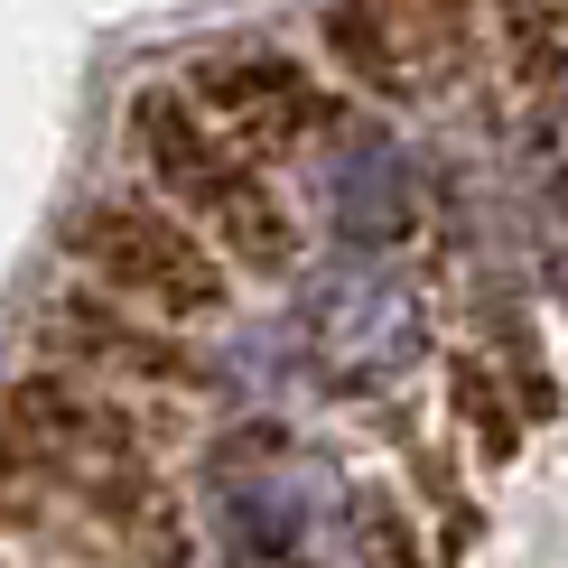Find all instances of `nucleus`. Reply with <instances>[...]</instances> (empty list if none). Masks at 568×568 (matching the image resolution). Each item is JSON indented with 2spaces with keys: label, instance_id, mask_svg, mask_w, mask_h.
<instances>
[{
  "label": "nucleus",
  "instance_id": "obj_1",
  "mask_svg": "<svg viewBox=\"0 0 568 568\" xmlns=\"http://www.w3.org/2000/svg\"><path fill=\"white\" fill-rule=\"evenodd\" d=\"M131 159L150 178V196L196 224L233 271H290L298 262V215L271 186V169L252 150H233L178 84L131 93Z\"/></svg>",
  "mask_w": 568,
  "mask_h": 568
},
{
  "label": "nucleus",
  "instance_id": "obj_2",
  "mask_svg": "<svg viewBox=\"0 0 568 568\" xmlns=\"http://www.w3.org/2000/svg\"><path fill=\"white\" fill-rule=\"evenodd\" d=\"M65 262L103 298H122L159 326H215L233 307V262L186 215H169L159 196H131V186H103V196L75 205Z\"/></svg>",
  "mask_w": 568,
  "mask_h": 568
},
{
  "label": "nucleus",
  "instance_id": "obj_3",
  "mask_svg": "<svg viewBox=\"0 0 568 568\" xmlns=\"http://www.w3.org/2000/svg\"><path fill=\"white\" fill-rule=\"evenodd\" d=\"M38 345H47L57 373H75V383H93V392H122V400H186V392H205V354L186 345L178 326L103 298L93 280H75V290H57L38 307Z\"/></svg>",
  "mask_w": 568,
  "mask_h": 568
},
{
  "label": "nucleus",
  "instance_id": "obj_4",
  "mask_svg": "<svg viewBox=\"0 0 568 568\" xmlns=\"http://www.w3.org/2000/svg\"><path fill=\"white\" fill-rule=\"evenodd\" d=\"M178 93L233 140V150L262 159V169L290 159V150H326V140L345 131V103L307 75L290 47H224V57H196L178 75Z\"/></svg>",
  "mask_w": 568,
  "mask_h": 568
},
{
  "label": "nucleus",
  "instance_id": "obj_5",
  "mask_svg": "<svg viewBox=\"0 0 568 568\" xmlns=\"http://www.w3.org/2000/svg\"><path fill=\"white\" fill-rule=\"evenodd\" d=\"M298 326H307V354H317V383H336V392H383V383H400V373L419 364V345H429L419 290L383 262V252L336 262L307 290Z\"/></svg>",
  "mask_w": 568,
  "mask_h": 568
},
{
  "label": "nucleus",
  "instance_id": "obj_6",
  "mask_svg": "<svg viewBox=\"0 0 568 568\" xmlns=\"http://www.w3.org/2000/svg\"><path fill=\"white\" fill-rule=\"evenodd\" d=\"M317 169H326L317 205H326V224H336V243H354V252L410 243V224H419V178H410V159L392 150V131L345 122V131L317 150Z\"/></svg>",
  "mask_w": 568,
  "mask_h": 568
},
{
  "label": "nucleus",
  "instance_id": "obj_7",
  "mask_svg": "<svg viewBox=\"0 0 568 568\" xmlns=\"http://www.w3.org/2000/svg\"><path fill=\"white\" fill-rule=\"evenodd\" d=\"M317 47H326V65H336L364 103H383V112L429 103L419 47H410V29H400L392 0H326V10H317Z\"/></svg>",
  "mask_w": 568,
  "mask_h": 568
},
{
  "label": "nucleus",
  "instance_id": "obj_8",
  "mask_svg": "<svg viewBox=\"0 0 568 568\" xmlns=\"http://www.w3.org/2000/svg\"><path fill=\"white\" fill-rule=\"evenodd\" d=\"M0 540H29L47 559H84V568H122V540L112 523L84 504L65 476L29 466L19 447H0Z\"/></svg>",
  "mask_w": 568,
  "mask_h": 568
},
{
  "label": "nucleus",
  "instance_id": "obj_9",
  "mask_svg": "<svg viewBox=\"0 0 568 568\" xmlns=\"http://www.w3.org/2000/svg\"><path fill=\"white\" fill-rule=\"evenodd\" d=\"M392 10H400V29H410V47H419V75H429V93H457V84L494 57L485 0H392Z\"/></svg>",
  "mask_w": 568,
  "mask_h": 568
},
{
  "label": "nucleus",
  "instance_id": "obj_10",
  "mask_svg": "<svg viewBox=\"0 0 568 568\" xmlns=\"http://www.w3.org/2000/svg\"><path fill=\"white\" fill-rule=\"evenodd\" d=\"M485 19H494V65L523 93L568 84V0H485Z\"/></svg>",
  "mask_w": 568,
  "mask_h": 568
},
{
  "label": "nucleus",
  "instance_id": "obj_11",
  "mask_svg": "<svg viewBox=\"0 0 568 568\" xmlns=\"http://www.w3.org/2000/svg\"><path fill=\"white\" fill-rule=\"evenodd\" d=\"M457 419H466V438H476L494 466H504L513 447H523V410L504 400V383H494L485 364H457Z\"/></svg>",
  "mask_w": 568,
  "mask_h": 568
},
{
  "label": "nucleus",
  "instance_id": "obj_12",
  "mask_svg": "<svg viewBox=\"0 0 568 568\" xmlns=\"http://www.w3.org/2000/svg\"><path fill=\"white\" fill-rule=\"evenodd\" d=\"M0 568H10V559H0Z\"/></svg>",
  "mask_w": 568,
  "mask_h": 568
}]
</instances>
